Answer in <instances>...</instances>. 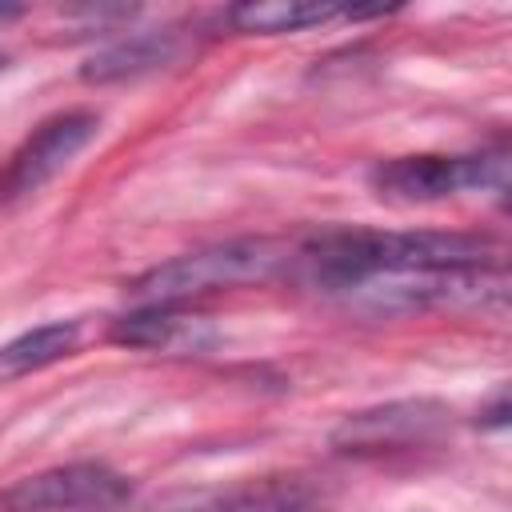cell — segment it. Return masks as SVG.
<instances>
[{"label": "cell", "instance_id": "1", "mask_svg": "<svg viewBox=\"0 0 512 512\" xmlns=\"http://www.w3.org/2000/svg\"><path fill=\"white\" fill-rule=\"evenodd\" d=\"M292 264L324 292H348L372 276L404 272H456V268H504V244L480 232H376V228H328L296 244Z\"/></svg>", "mask_w": 512, "mask_h": 512}, {"label": "cell", "instance_id": "2", "mask_svg": "<svg viewBox=\"0 0 512 512\" xmlns=\"http://www.w3.org/2000/svg\"><path fill=\"white\" fill-rule=\"evenodd\" d=\"M292 252H296L292 244L268 240V236L224 240V244H208V248L172 256L164 264H152L148 272L132 276L124 284V292L136 304H192L220 288L272 280L276 272L292 268Z\"/></svg>", "mask_w": 512, "mask_h": 512}, {"label": "cell", "instance_id": "3", "mask_svg": "<svg viewBox=\"0 0 512 512\" xmlns=\"http://www.w3.org/2000/svg\"><path fill=\"white\" fill-rule=\"evenodd\" d=\"M372 188L388 200L400 204H432L468 188H492L504 192L508 188V152L504 148H484V152H468V156H436V152H420V156H396L372 168Z\"/></svg>", "mask_w": 512, "mask_h": 512}, {"label": "cell", "instance_id": "4", "mask_svg": "<svg viewBox=\"0 0 512 512\" xmlns=\"http://www.w3.org/2000/svg\"><path fill=\"white\" fill-rule=\"evenodd\" d=\"M96 132H100V116L88 108H68L40 120L0 164V204L40 192L96 140Z\"/></svg>", "mask_w": 512, "mask_h": 512}, {"label": "cell", "instance_id": "5", "mask_svg": "<svg viewBox=\"0 0 512 512\" xmlns=\"http://www.w3.org/2000/svg\"><path fill=\"white\" fill-rule=\"evenodd\" d=\"M452 408L428 396L416 400H388L376 408L348 412L332 428V448L344 456H380V452H404L432 444L448 432Z\"/></svg>", "mask_w": 512, "mask_h": 512}, {"label": "cell", "instance_id": "6", "mask_svg": "<svg viewBox=\"0 0 512 512\" xmlns=\"http://www.w3.org/2000/svg\"><path fill=\"white\" fill-rule=\"evenodd\" d=\"M128 496H132V484L124 472L100 460H76V464H56L16 480L4 492V508L8 512H112Z\"/></svg>", "mask_w": 512, "mask_h": 512}, {"label": "cell", "instance_id": "7", "mask_svg": "<svg viewBox=\"0 0 512 512\" xmlns=\"http://www.w3.org/2000/svg\"><path fill=\"white\" fill-rule=\"evenodd\" d=\"M324 492L304 476H264L236 488H176L140 512H324Z\"/></svg>", "mask_w": 512, "mask_h": 512}, {"label": "cell", "instance_id": "8", "mask_svg": "<svg viewBox=\"0 0 512 512\" xmlns=\"http://www.w3.org/2000/svg\"><path fill=\"white\" fill-rule=\"evenodd\" d=\"M108 340L120 348L164 352V356H204L216 348L220 332L208 316L188 312V304H140L112 320Z\"/></svg>", "mask_w": 512, "mask_h": 512}, {"label": "cell", "instance_id": "9", "mask_svg": "<svg viewBox=\"0 0 512 512\" xmlns=\"http://www.w3.org/2000/svg\"><path fill=\"white\" fill-rule=\"evenodd\" d=\"M180 56H184L180 32H136V36H124V40L96 48L80 64V80L84 84H124V80L148 76L156 68L180 64Z\"/></svg>", "mask_w": 512, "mask_h": 512}, {"label": "cell", "instance_id": "10", "mask_svg": "<svg viewBox=\"0 0 512 512\" xmlns=\"http://www.w3.org/2000/svg\"><path fill=\"white\" fill-rule=\"evenodd\" d=\"M336 16H348L344 4H320V0H244L224 12L228 28L248 36H280V32H304L316 24H328Z\"/></svg>", "mask_w": 512, "mask_h": 512}, {"label": "cell", "instance_id": "11", "mask_svg": "<svg viewBox=\"0 0 512 512\" xmlns=\"http://www.w3.org/2000/svg\"><path fill=\"white\" fill-rule=\"evenodd\" d=\"M80 344V324L76 320H52V324H40V328H28L20 332L16 340L0 344V372H36V368H48L64 356H72Z\"/></svg>", "mask_w": 512, "mask_h": 512}, {"label": "cell", "instance_id": "12", "mask_svg": "<svg viewBox=\"0 0 512 512\" xmlns=\"http://www.w3.org/2000/svg\"><path fill=\"white\" fill-rule=\"evenodd\" d=\"M480 424H488V428H504V424H508V400H504V392L496 396V404H492V408H484V412H480Z\"/></svg>", "mask_w": 512, "mask_h": 512}, {"label": "cell", "instance_id": "13", "mask_svg": "<svg viewBox=\"0 0 512 512\" xmlns=\"http://www.w3.org/2000/svg\"><path fill=\"white\" fill-rule=\"evenodd\" d=\"M0 68H8V52H0Z\"/></svg>", "mask_w": 512, "mask_h": 512}]
</instances>
